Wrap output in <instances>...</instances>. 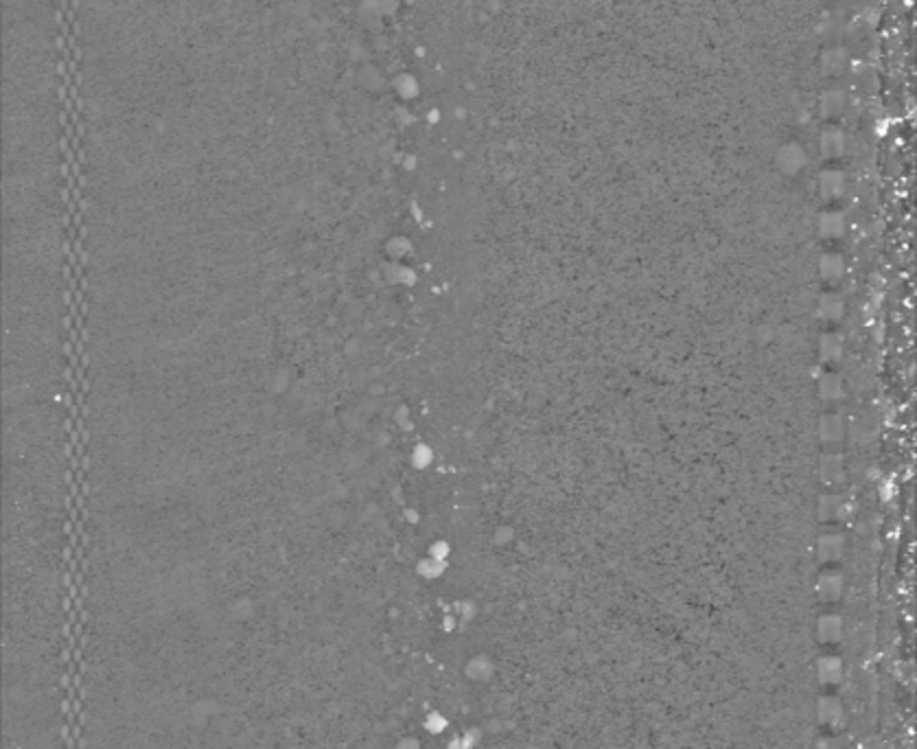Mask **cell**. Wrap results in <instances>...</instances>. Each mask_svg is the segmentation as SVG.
Returning <instances> with one entry per match:
<instances>
[{"label": "cell", "mask_w": 917, "mask_h": 749, "mask_svg": "<svg viewBox=\"0 0 917 749\" xmlns=\"http://www.w3.org/2000/svg\"><path fill=\"white\" fill-rule=\"evenodd\" d=\"M819 351H821V357L826 362H836L838 357H841V353H843V342H841V338H838V335L828 333V335L821 338Z\"/></svg>", "instance_id": "8fae6325"}, {"label": "cell", "mask_w": 917, "mask_h": 749, "mask_svg": "<svg viewBox=\"0 0 917 749\" xmlns=\"http://www.w3.org/2000/svg\"><path fill=\"white\" fill-rule=\"evenodd\" d=\"M821 276L826 278V280H838L843 276V270H845V263H843V259L841 257H836V255H826L821 259Z\"/></svg>", "instance_id": "7c38bea8"}, {"label": "cell", "mask_w": 917, "mask_h": 749, "mask_svg": "<svg viewBox=\"0 0 917 749\" xmlns=\"http://www.w3.org/2000/svg\"><path fill=\"white\" fill-rule=\"evenodd\" d=\"M819 476L826 485H838L845 478V464L838 454H826L819 464Z\"/></svg>", "instance_id": "3957f363"}, {"label": "cell", "mask_w": 917, "mask_h": 749, "mask_svg": "<svg viewBox=\"0 0 917 749\" xmlns=\"http://www.w3.org/2000/svg\"><path fill=\"white\" fill-rule=\"evenodd\" d=\"M819 434H821V441L828 443V445H834V443L841 441L843 434H845V425H843L841 416H838V414H826V416H823L821 423H819Z\"/></svg>", "instance_id": "52a82bcc"}, {"label": "cell", "mask_w": 917, "mask_h": 749, "mask_svg": "<svg viewBox=\"0 0 917 749\" xmlns=\"http://www.w3.org/2000/svg\"><path fill=\"white\" fill-rule=\"evenodd\" d=\"M841 513H843V502L836 495H823L821 497V502H819V517L823 522L841 517Z\"/></svg>", "instance_id": "4fadbf2b"}, {"label": "cell", "mask_w": 917, "mask_h": 749, "mask_svg": "<svg viewBox=\"0 0 917 749\" xmlns=\"http://www.w3.org/2000/svg\"><path fill=\"white\" fill-rule=\"evenodd\" d=\"M819 189H821L823 197H828V199L838 197L845 191V176L836 169H826L819 176Z\"/></svg>", "instance_id": "8992f818"}, {"label": "cell", "mask_w": 917, "mask_h": 749, "mask_svg": "<svg viewBox=\"0 0 917 749\" xmlns=\"http://www.w3.org/2000/svg\"><path fill=\"white\" fill-rule=\"evenodd\" d=\"M847 101V97H845V92L843 90H828V92H823L821 95V99H819V110H821V114L826 116V119H834V116H841L843 114V110H845V103Z\"/></svg>", "instance_id": "5b68a950"}, {"label": "cell", "mask_w": 917, "mask_h": 749, "mask_svg": "<svg viewBox=\"0 0 917 749\" xmlns=\"http://www.w3.org/2000/svg\"><path fill=\"white\" fill-rule=\"evenodd\" d=\"M819 390H821V397L828 399V401L841 399V395H843V381H841L838 374L826 372V374H823V379L819 381Z\"/></svg>", "instance_id": "30bf717a"}, {"label": "cell", "mask_w": 917, "mask_h": 749, "mask_svg": "<svg viewBox=\"0 0 917 749\" xmlns=\"http://www.w3.org/2000/svg\"><path fill=\"white\" fill-rule=\"evenodd\" d=\"M819 228H821V235H823V237H828V239H838L841 235H845V217H843L841 213H834V211L823 213V215H821V222H819Z\"/></svg>", "instance_id": "ba28073f"}, {"label": "cell", "mask_w": 917, "mask_h": 749, "mask_svg": "<svg viewBox=\"0 0 917 749\" xmlns=\"http://www.w3.org/2000/svg\"><path fill=\"white\" fill-rule=\"evenodd\" d=\"M841 545H843L841 537L828 535V537H823V539L819 541V552H821L823 559H834L838 552H841Z\"/></svg>", "instance_id": "5bb4252c"}, {"label": "cell", "mask_w": 917, "mask_h": 749, "mask_svg": "<svg viewBox=\"0 0 917 749\" xmlns=\"http://www.w3.org/2000/svg\"><path fill=\"white\" fill-rule=\"evenodd\" d=\"M819 147H821L823 158L832 160V158H838V156H843V151H845V136H843V132L836 130V128L826 130V132L821 134Z\"/></svg>", "instance_id": "277c9868"}, {"label": "cell", "mask_w": 917, "mask_h": 749, "mask_svg": "<svg viewBox=\"0 0 917 749\" xmlns=\"http://www.w3.org/2000/svg\"><path fill=\"white\" fill-rule=\"evenodd\" d=\"M819 316L823 320H838L843 316V301L836 294H823L819 301Z\"/></svg>", "instance_id": "9c48e42d"}, {"label": "cell", "mask_w": 917, "mask_h": 749, "mask_svg": "<svg viewBox=\"0 0 917 749\" xmlns=\"http://www.w3.org/2000/svg\"><path fill=\"white\" fill-rule=\"evenodd\" d=\"M849 66V55L843 46L826 49L821 55V73L826 77H841Z\"/></svg>", "instance_id": "7a4b0ae2"}, {"label": "cell", "mask_w": 917, "mask_h": 749, "mask_svg": "<svg viewBox=\"0 0 917 749\" xmlns=\"http://www.w3.org/2000/svg\"><path fill=\"white\" fill-rule=\"evenodd\" d=\"M777 169L786 176H797L806 165V151L799 143H786L777 149L775 156Z\"/></svg>", "instance_id": "6da1fadb"}]
</instances>
